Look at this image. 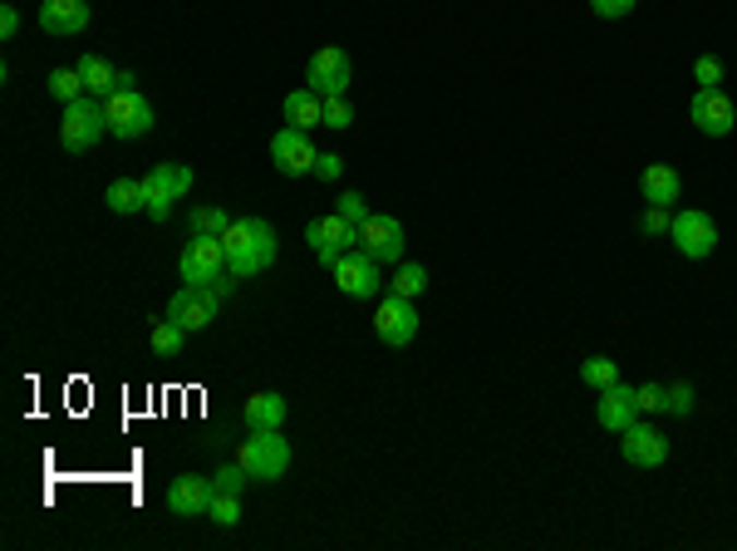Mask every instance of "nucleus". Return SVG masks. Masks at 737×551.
<instances>
[{
	"mask_svg": "<svg viewBox=\"0 0 737 551\" xmlns=\"http://www.w3.org/2000/svg\"><path fill=\"white\" fill-rule=\"evenodd\" d=\"M222 246L231 276H261L275 261V226L261 222V216H236L222 232Z\"/></svg>",
	"mask_w": 737,
	"mask_h": 551,
	"instance_id": "nucleus-1",
	"label": "nucleus"
},
{
	"mask_svg": "<svg viewBox=\"0 0 737 551\" xmlns=\"http://www.w3.org/2000/svg\"><path fill=\"white\" fill-rule=\"evenodd\" d=\"M104 104H108V138H118V143H133V138H143L153 128V104H147V94L138 89L133 74L118 79V89Z\"/></svg>",
	"mask_w": 737,
	"mask_h": 551,
	"instance_id": "nucleus-2",
	"label": "nucleus"
},
{
	"mask_svg": "<svg viewBox=\"0 0 737 551\" xmlns=\"http://www.w3.org/2000/svg\"><path fill=\"white\" fill-rule=\"evenodd\" d=\"M104 133H108V104L104 98L84 94V98H74V104H64V118H59V143H64L69 153H88Z\"/></svg>",
	"mask_w": 737,
	"mask_h": 551,
	"instance_id": "nucleus-3",
	"label": "nucleus"
},
{
	"mask_svg": "<svg viewBox=\"0 0 737 551\" xmlns=\"http://www.w3.org/2000/svg\"><path fill=\"white\" fill-rule=\"evenodd\" d=\"M236 458H241V468L251 472V482H281L285 472H290V443L281 438V429L246 433Z\"/></svg>",
	"mask_w": 737,
	"mask_h": 551,
	"instance_id": "nucleus-4",
	"label": "nucleus"
},
{
	"mask_svg": "<svg viewBox=\"0 0 737 551\" xmlns=\"http://www.w3.org/2000/svg\"><path fill=\"white\" fill-rule=\"evenodd\" d=\"M330 271H334V285H340L344 295H354V301H373V295L383 291V261L369 256L364 246H349Z\"/></svg>",
	"mask_w": 737,
	"mask_h": 551,
	"instance_id": "nucleus-5",
	"label": "nucleus"
},
{
	"mask_svg": "<svg viewBox=\"0 0 737 551\" xmlns=\"http://www.w3.org/2000/svg\"><path fill=\"white\" fill-rule=\"evenodd\" d=\"M187 192H192V167H182V163H157V167H147V177H143L147 207H143V212L153 216V222H167L173 202H177V197H187Z\"/></svg>",
	"mask_w": 737,
	"mask_h": 551,
	"instance_id": "nucleus-6",
	"label": "nucleus"
},
{
	"mask_svg": "<svg viewBox=\"0 0 737 551\" xmlns=\"http://www.w3.org/2000/svg\"><path fill=\"white\" fill-rule=\"evenodd\" d=\"M177 271H182V285H216L231 266H226V246L222 236H192L177 256Z\"/></svg>",
	"mask_w": 737,
	"mask_h": 551,
	"instance_id": "nucleus-7",
	"label": "nucleus"
},
{
	"mask_svg": "<svg viewBox=\"0 0 737 551\" xmlns=\"http://www.w3.org/2000/svg\"><path fill=\"white\" fill-rule=\"evenodd\" d=\"M373 335H379L389 350H408V344L418 340V305H413L408 295L389 291L379 301V310H373Z\"/></svg>",
	"mask_w": 737,
	"mask_h": 551,
	"instance_id": "nucleus-8",
	"label": "nucleus"
},
{
	"mask_svg": "<svg viewBox=\"0 0 737 551\" xmlns=\"http://www.w3.org/2000/svg\"><path fill=\"white\" fill-rule=\"evenodd\" d=\"M668 236H674L678 256H688V261H703V256L717 251V222L708 212H698V207H683L668 222Z\"/></svg>",
	"mask_w": 737,
	"mask_h": 551,
	"instance_id": "nucleus-9",
	"label": "nucleus"
},
{
	"mask_svg": "<svg viewBox=\"0 0 737 551\" xmlns=\"http://www.w3.org/2000/svg\"><path fill=\"white\" fill-rule=\"evenodd\" d=\"M216 310H222V291H216V285H182V291L167 301V320H177L187 335L206 330V325L216 320Z\"/></svg>",
	"mask_w": 737,
	"mask_h": 551,
	"instance_id": "nucleus-10",
	"label": "nucleus"
},
{
	"mask_svg": "<svg viewBox=\"0 0 737 551\" xmlns=\"http://www.w3.org/2000/svg\"><path fill=\"white\" fill-rule=\"evenodd\" d=\"M305 242H310V251L320 256L324 266H334L349 246H359V226L344 222L340 212H330V216H314V222L305 226Z\"/></svg>",
	"mask_w": 737,
	"mask_h": 551,
	"instance_id": "nucleus-11",
	"label": "nucleus"
},
{
	"mask_svg": "<svg viewBox=\"0 0 737 551\" xmlns=\"http://www.w3.org/2000/svg\"><path fill=\"white\" fill-rule=\"evenodd\" d=\"M349 79H354V65H349V55H344L340 45H324V49H314V55H310L305 84H310L320 98L344 94V89H349Z\"/></svg>",
	"mask_w": 737,
	"mask_h": 551,
	"instance_id": "nucleus-12",
	"label": "nucleus"
},
{
	"mask_svg": "<svg viewBox=\"0 0 737 551\" xmlns=\"http://www.w3.org/2000/svg\"><path fill=\"white\" fill-rule=\"evenodd\" d=\"M314 143H310V133L305 128H275L271 133V163H275V173H285V177H305V173H314Z\"/></svg>",
	"mask_w": 737,
	"mask_h": 551,
	"instance_id": "nucleus-13",
	"label": "nucleus"
},
{
	"mask_svg": "<svg viewBox=\"0 0 737 551\" xmlns=\"http://www.w3.org/2000/svg\"><path fill=\"white\" fill-rule=\"evenodd\" d=\"M688 118H693L698 133L708 138H727L737 128V104L723 94V89H698L693 104H688Z\"/></svg>",
	"mask_w": 737,
	"mask_h": 551,
	"instance_id": "nucleus-14",
	"label": "nucleus"
},
{
	"mask_svg": "<svg viewBox=\"0 0 737 551\" xmlns=\"http://www.w3.org/2000/svg\"><path fill=\"white\" fill-rule=\"evenodd\" d=\"M359 246L369 256H379L383 266H399L403 261V246H408V236H403V222L389 212H373L369 222L359 226Z\"/></svg>",
	"mask_w": 737,
	"mask_h": 551,
	"instance_id": "nucleus-15",
	"label": "nucleus"
},
{
	"mask_svg": "<svg viewBox=\"0 0 737 551\" xmlns=\"http://www.w3.org/2000/svg\"><path fill=\"white\" fill-rule=\"evenodd\" d=\"M619 458L629 462V468H658V462L668 458V438L654 429V423H629L625 433H619Z\"/></svg>",
	"mask_w": 737,
	"mask_h": 551,
	"instance_id": "nucleus-16",
	"label": "nucleus"
},
{
	"mask_svg": "<svg viewBox=\"0 0 737 551\" xmlns=\"http://www.w3.org/2000/svg\"><path fill=\"white\" fill-rule=\"evenodd\" d=\"M212 497H216L212 478H173L167 482V512L182 521L206 517V512H212Z\"/></svg>",
	"mask_w": 737,
	"mask_h": 551,
	"instance_id": "nucleus-17",
	"label": "nucleus"
},
{
	"mask_svg": "<svg viewBox=\"0 0 737 551\" xmlns=\"http://www.w3.org/2000/svg\"><path fill=\"white\" fill-rule=\"evenodd\" d=\"M595 419H599V429H605V433H625L629 423L639 419V399H634V389H629L625 379L609 384V389H599V399H595Z\"/></svg>",
	"mask_w": 737,
	"mask_h": 551,
	"instance_id": "nucleus-18",
	"label": "nucleus"
},
{
	"mask_svg": "<svg viewBox=\"0 0 737 551\" xmlns=\"http://www.w3.org/2000/svg\"><path fill=\"white\" fill-rule=\"evenodd\" d=\"M39 30L55 39H69L88 25V0H39Z\"/></svg>",
	"mask_w": 737,
	"mask_h": 551,
	"instance_id": "nucleus-19",
	"label": "nucleus"
},
{
	"mask_svg": "<svg viewBox=\"0 0 737 551\" xmlns=\"http://www.w3.org/2000/svg\"><path fill=\"white\" fill-rule=\"evenodd\" d=\"M639 192H644L649 207H674L678 192H683V183H678V173L668 163H649L644 173H639Z\"/></svg>",
	"mask_w": 737,
	"mask_h": 551,
	"instance_id": "nucleus-20",
	"label": "nucleus"
},
{
	"mask_svg": "<svg viewBox=\"0 0 737 551\" xmlns=\"http://www.w3.org/2000/svg\"><path fill=\"white\" fill-rule=\"evenodd\" d=\"M241 419H246V433H265V429H281L285 423V399L275 389H261V394H251L246 399V409H241Z\"/></svg>",
	"mask_w": 737,
	"mask_h": 551,
	"instance_id": "nucleus-21",
	"label": "nucleus"
},
{
	"mask_svg": "<svg viewBox=\"0 0 737 551\" xmlns=\"http://www.w3.org/2000/svg\"><path fill=\"white\" fill-rule=\"evenodd\" d=\"M281 114H285V124H290V128H305V133H310L314 124H324V98L314 94L310 84H305V89H290V94H285V108H281Z\"/></svg>",
	"mask_w": 737,
	"mask_h": 551,
	"instance_id": "nucleus-22",
	"label": "nucleus"
},
{
	"mask_svg": "<svg viewBox=\"0 0 737 551\" xmlns=\"http://www.w3.org/2000/svg\"><path fill=\"white\" fill-rule=\"evenodd\" d=\"M74 69H79V79H84V89L94 98H108L118 89V79H123V69H114L104 55H79Z\"/></svg>",
	"mask_w": 737,
	"mask_h": 551,
	"instance_id": "nucleus-23",
	"label": "nucleus"
},
{
	"mask_svg": "<svg viewBox=\"0 0 737 551\" xmlns=\"http://www.w3.org/2000/svg\"><path fill=\"white\" fill-rule=\"evenodd\" d=\"M104 202H108V212H118V216L143 212V207H147V197H143V177H118V183H108Z\"/></svg>",
	"mask_w": 737,
	"mask_h": 551,
	"instance_id": "nucleus-24",
	"label": "nucleus"
},
{
	"mask_svg": "<svg viewBox=\"0 0 737 551\" xmlns=\"http://www.w3.org/2000/svg\"><path fill=\"white\" fill-rule=\"evenodd\" d=\"M147 344H153V354H163V360H173V354H182L187 350V330L177 320H157L153 325V335H147Z\"/></svg>",
	"mask_w": 737,
	"mask_h": 551,
	"instance_id": "nucleus-25",
	"label": "nucleus"
},
{
	"mask_svg": "<svg viewBox=\"0 0 737 551\" xmlns=\"http://www.w3.org/2000/svg\"><path fill=\"white\" fill-rule=\"evenodd\" d=\"M580 379L590 384V389H609V384H619V364L615 360H605V354H590L585 364H580Z\"/></svg>",
	"mask_w": 737,
	"mask_h": 551,
	"instance_id": "nucleus-26",
	"label": "nucleus"
},
{
	"mask_svg": "<svg viewBox=\"0 0 737 551\" xmlns=\"http://www.w3.org/2000/svg\"><path fill=\"white\" fill-rule=\"evenodd\" d=\"M389 291H399V295H408V301H418L423 291H428V271H423L418 261H403L399 271H393V281H389Z\"/></svg>",
	"mask_w": 737,
	"mask_h": 551,
	"instance_id": "nucleus-27",
	"label": "nucleus"
},
{
	"mask_svg": "<svg viewBox=\"0 0 737 551\" xmlns=\"http://www.w3.org/2000/svg\"><path fill=\"white\" fill-rule=\"evenodd\" d=\"M49 94H55L59 104H74L88 89H84V79H79V69H55V74H49Z\"/></svg>",
	"mask_w": 737,
	"mask_h": 551,
	"instance_id": "nucleus-28",
	"label": "nucleus"
},
{
	"mask_svg": "<svg viewBox=\"0 0 737 551\" xmlns=\"http://www.w3.org/2000/svg\"><path fill=\"white\" fill-rule=\"evenodd\" d=\"M231 222H236V216H226L222 207H197V212H192V236H222Z\"/></svg>",
	"mask_w": 737,
	"mask_h": 551,
	"instance_id": "nucleus-29",
	"label": "nucleus"
},
{
	"mask_svg": "<svg viewBox=\"0 0 737 551\" xmlns=\"http://www.w3.org/2000/svg\"><path fill=\"white\" fill-rule=\"evenodd\" d=\"M334 212L344 216V222H354V226H364L373 216V207H369V197L364 192H340V202H334Z\"/></svg>",
	"mask_w": 737,
	"mask_h": 551,
	"instance_id": "nucleus-30",
	"label": "nucleus"
},
{
	"mask_svg": "<svg viewBox=\"0 0 737 551\" xmlns=\"http://www.w3.org/2000/svg\"><path fill=\"white\" fill-rule=\"evenodd\" d=\"M206 517H212L216 527H236V521H241V502H236V492H216Z\"/></svg>",
	"mask_w": 737,
	"mask_h": 551,
	"instance_id": "nucleus-31",
	"label": "nucleus"
},
{
	"mask_svg": "<svg viewBox=\"0 0 737 551\" xmlns=\"http://www.w3.org/2000/svg\"><path fill=\"white\" fill-rule=\"evenodd\" d=\"M246 482H251V472H246V468H241V458H236V462H222V468H216L212 488H216V492H241Z\"/></svg>",
	"mask_w": 737,
	"mask_h": 551,
	"instance_id": "nucleus-32",
	"label": "nucleus"
},
{
	"mask_svg": "<svg viewBox=\"0 0 737 551\" xmlns=\"http://www.w3.org/2000/svg\"><path fill=\"white\" fill-rule=\"evenodd\" d=\"M693 79H698V89H723V59H717V55H698L693 59Z\"/></svg>",
	"mask_w": 737,
	"mask_h": 551,
	"instance_id": "nucleus-33",
	"label": "nucleus"
},
{
	"mask_svg": "<svg viewBox=\"0 0 737 551\" xmlns=\"http://www.w3.org/2000/svg\"><path fill=\"white\" fill-rule=\"evenodd\" d=\"M639 413H668V384H639Z\"/></svg>",
	"mask_w": 737,
	"mask_h": 551,
	"instance_id": "nucleus-34",
	"label": "nucleus"
},
{
	"mask_svg": "<svg viewBox=\"0 0 737 551\" xmlns=\"http://www.w3.org/2000/svg\"><path fill=\"white\" fill-rule=\"evenodd\" d=\"M693 384L688 379H678V384H668V413H678V419H688V413H693Z\"/></svg>",
	"mask_w": 737,
	"mask_h": 551,
	"instance_id": "nucleus-35",
	"label": "nucleus"
},
{
	"mask_svg": "<svg viewBox=\"0 0 737 551\" xmlns=\"http://www.w3.org/2000/svg\"><path fill=\"white\" fill-rule=\"evenodd\" d=\"M349 124H354V108H349V98H344V94L324 98V128H349Z\"/></svg>",
	"mask_w": 737,
	"mask_h": 551,
	"instance_id": "nucleus-36",
	"label": "nucleus"
},
{
	"mask_svg": "<svg viewBox=\"0 0 737 551\" xmlns=\"http://www.w3.org/2000/svg\"><path fill=\"white\" fill-rule=\"evenodd\" d=\"M634 5H639V0H590V10H595L599 20H625Z\"/></svg>",
	"mask_w": 737,
	"mask_h": 551,
	"instance_id": "nucleus-37",
	"label": "nucleus"
},
{
	"mask_svg": "<svg viewBox=\"0 0 737 551\" xmlns=\"http://www.w3.org/2000/svg\"><path fill=\"white\" fill-rule=\"evenodd\" d=\"M668 222H674V216H668V207H649L644 212V236H668Z\"/></svg>",
	"mask_w": 737,
	"mask_h": 551,
	"instance_id": "nucleus-38",
	"label": "nucleus"
},
{
	"mask_svg": "<svg viewBox=\"0 0 737 551\" xmlns=\"http://www.w3.org/2000/svg\"><path fill=\"white\" fill-rule=\"evenodd\" d=\"M340 153H320L314 157V177H324V183H334V177H340Z\"/></svg>",
	"mask_w": 737,
	"mask_h": 551,
	"instance_id": "nucleus-39",
	"label": "nucleus"
},
{
	"mask_svg": "<svg viewBox=\"0 0 737 551\" xmlns=\"http://www.w3.org/2000/svg\"><path fill=\"white\" fill-rule=\"evenodd\" d=\"M15 35H20V10L0 5V39H15Z\"/></svg>",
	"mask_w": 737,
	"mask_h": 551,
	"instance_id": "nucleus-40",
	"label": "nucleus"
}]
</instances>
